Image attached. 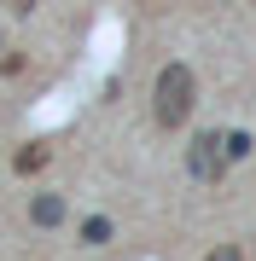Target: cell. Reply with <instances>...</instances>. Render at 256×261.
I'll list each match as a JSON object with an SVG mask.
<instances>
[{
  "mask_svg": "<svg viewBox=\"0 0 256 261\" xmlns=\"http://www.w3.org/2000/svg\"><path fill=\"white\" fill-rule=\"evenodd\" d=\"M192 105H198V75H192L187 64H163L157 70V87H152L157 128H180V122L192 116Z\"/></svg>",
  "mask_w": 256,
  "mask_h": 261,
  "instance_id": "cell-1",
  "label": "cell"
},
{
  "mask_svg": "<svg viewBox=\"0 0 256 261\" xmlns=\"http://www.w3.org/2000/svg\"><path fill=\"white\" fill-rule=\"evenodd\" d=\"M227 163H233L227 134H198V140L187 145V174H192V180H221Z\"/></svg>",
  "mask_w": 256,
  "mask_h": 261,
  "instance_id": "cell-2",
  "label": "cell"
},
{
  "mask_svg": "<svg viewBox=\"0 0 256 261\" xmlns=\"http://www.w3.org/2000/svg\"><path fill=\"white\" fill-rule=\"evenodd\" d=\"M29 221H35V226H58V221H64V197H58V192H41L35 203H29Z\"/></svg>",
  "mask_w": 256,
  "mask_h": 261,
  "instance_id": "cell-3",
  "label": "cell"
},
{
  "mask_svg": "<svg viewBox=\"0 0 256 261\" xmlns=\"http://www.w3.org/2000/svg\"><path fill=\"white\" fill-rule=\"evenodd\" d=\"M47 157H53V151L35 140V145H24L18 157H12V168H18V174H35V168H47Z\"/></svg>",
  "mask_w": 256,
  "mask_h": 261,
  "instance_id": "cell-4",
  "label": "cell"
},
{
  "mask_svg": "<svg viewBox=\"0 0 256 261\" xmlns=\"http://www.w3.org/2000/svg\"><path fill=\"white\" fill-rule=\"evenodd\" d=\"M82 238H87V244H105V238H111V221H105V215H94V221L82 226Z\"/></svg>",
  "mask_w": 256,
  "mask_h": 261,
  "instance_id": "cell-5",
  "label": "cell"
},
{
  "mask_svg": "<svg viewBox=\"0 0 256 261\" xmlns=\"http://www.w3.org/2000/svg\"><path fill=\"white\" fill-rule=\"evenodd\" d=\"M204 261H245V250H239V244H216Z\"/></svg>",
  "mask_w": 256,
  "mask_h": 261,
  "instance_id": "cell-6",
  "label": "cell"
}]
</instances>
